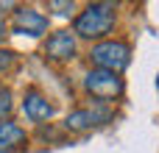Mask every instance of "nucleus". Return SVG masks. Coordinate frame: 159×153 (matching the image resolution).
I'll return each instance as SVG.
<instances>
[{
    "instance_id": "obj_6",
    "label": "nucleus",
    "mask_w": 159,
    "mask_h": 153,
    "mask_svg": "<svg viewBox=\"0 0 159 153\" xmlns=\"http://www.w3.org/2000/svg\"><path fill=\"white\" fill-rule=\"evenodd\" d=\"M75 33L73 31H56V33H50L48 36V42H45V47H42V53H45V59L48 61H70L73 56H75Z\"/></svg>"
},
{
    "instance_id": "obj_2",
    "label": "nucleus",
    "mask_w": 159,
    "mask_h": 153,
    "mask_svg": "<svg viewBox=\"0 0 159 153\" xmlns=\"http://www.w3.org/2000/svg\"><path fill=\"white\" fill-rule=\"evenodd\" d=\"M89 59H92L95 70H106V72L120 75V72L131 64V47H129L123 39H106V42L92 45Z\"/></svg>"
},
{
    "instance_id": "obj_12",
    "label": "nucleus",
    "mask_w": 159,
    "mask_h": 153,
    "mask_svg": "<svg viewBox=\"0 0 159 153\" xmlns=\"http://www.w3.org/2000/svg\"><path fill=\"white\" fill-rule=\"evenodd\" d=\"M6 31H8V28H6V20H3V17H0V42H3V39H6Z\"/></svg>"
},
{
    "instance_id": "obj_4",
    "label": "nucleus",
    "mask_w": 159,
    "mask_h": 153,
    "mask_svg": "<svg viewBox=\"0 0 159 153\" xmlns=\"http://www.w3.org/2000/svg\"><path fill=\"white\" fill-rule=\"evenodd\" d=\"M11 31L14 33H28V36H42L48 31V17L31 6H17L11 17Z\"/></svg>"
},
{
    "instance_id": "obj_3",
    "label": "nucleus",
    "mask_w": 159,
    "mask_h": 153,
    "mask_svg": "<svg viewBox=\"0 0 159 153\" xmlns=\"http://www.w3.org/2000/svg\"><path fill=\"white\" fill-rule=\"evenodd\" d=\"M84 89L98 103H112L123 95V78L106 70H89L84 75Z\"/></svg>"
},
{
    "instance_id": "obj_1",
    "label": "nucleus",
    "mask_w": 159,
    "mask_h": 153,
    "mask_svg": "<svg viewBox=\"0 0 159 153\" xmlns=\"http://www.w3.org/2000/svg\"><path fill=\"white\" fill-rule=\"evenodd\" d=\"M117 20V6L115 3H89L73 22V33L81 39H103Z\"/></svg>"
},
{
    "instance_id": "obj_9",
    "label": "nucleus",
    "mask_w": 159,
    "mask_h": 153,
    "mask_svg": "<svg viewBox=\"0 0 159 153\" xmlns=\"http://www.w3.org/2000/svg\"><path fill=\"white\" fill-rule=\"evenodd\" d=\"M11 109H14L11 92H8V86H0V120H6V117L11 114Z\"/></svg>"
},
{
    "instance_id": "obj_10",
    "label": "nucleus",
    "mask_w": 159,
    "mask_h": 153,
    "mask_svg": "<svg viewBox=\"0 0 159 153\" xmlns=\"http://www.w3.org/2000/svg\"><path fill=\"white\" fill-rule=\"evenodd\" d=\"M48 6H50L56 14H61V17H67V14H73V11H75V6H73V3H67V0H50Z\"/></svg>"
},
{
    "instance_id": "obj_13",
    "label": "nucleus",
    "mask_w": 159,
    "mask_h": 153,
    "mask_svg": "<svg viewBox=\"0 0 159 153\" xmlns=\"http://www.w3.org/2000/svg\"><path fill=\"white\" fill-rule=\"evenodd\" d=\"M157 86H159V81H157Z\"/></svg>"
},
{
    "instance_id": "obj_7",
    "label": "nucleus",
    "mask_w": 159,
    "mask_h": 153,
    "mask_svg": "<svg viewBox=\"0 0 159 153\" xmlns=\"http://www.w3.org/2000/svg\"><path fill=\"white\" fill-rule=\"evenodd\" d=\"M22 111L31 123H45L53 117V103H48V98L39 89H28L22 98Z\"/></svg>"
},
{
    "instance_id": "obj_11",
    "label": "nucleus",
    "mask_w": 159,
    "mask_h": 153,
    "mask_svg": "<svg viewBox=\"0 0 159 153\" xmlns=\"http://www.w3.org/2000/svg\"><path fill=\"white\" fill-rule=\"evenodd\" d=\"M11 61H14V53H8V50H0V72H3L6 67H11Z\"/></svg>"
},
{
    "instance_id": "obj_5",
    "label": "nucleus",
    "mask_w": 159,
    "mask_h": 153,
    "mask_svg": "<svg viewBox=\"0 0 159 153\" xmlns=\"http://www.w3.org/2000/svg\"><path fill=\"white\" fill-rule=\"evenodd\" d=\"M109 120H112V111H106V109H101V106H92V109H75V111H70L61 125H64V131H70V134H81V131H89L92 125L109 123Z\"/></svg>"
},
{
    "instance_id": "obj_8",
    "label": "nucleus",
    "mask_w": 159,
    "mask_h": 153,
    "mask_svg": "<svg viewBox=\"0 0 159 153\" xmlns=\"http://www.w3.org/2000/svg\"><path fill=\"white\" fill-rule=\"evenodd\" d=\"M28 145V134L14 120H0V153H17Z\"/></svg>"
}]
</instances>
